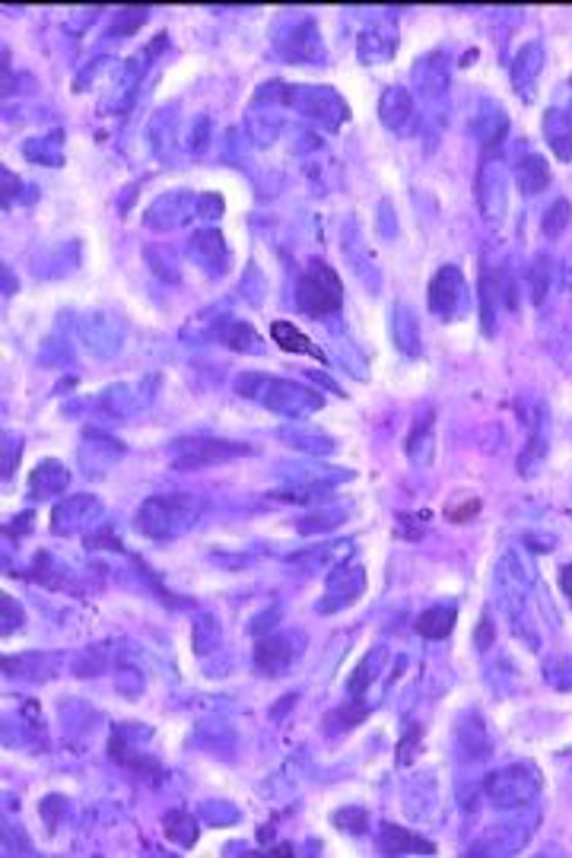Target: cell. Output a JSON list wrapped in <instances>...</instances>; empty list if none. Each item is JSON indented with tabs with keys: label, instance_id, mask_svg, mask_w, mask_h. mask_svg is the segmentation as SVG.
I'll use <instances>...</instances> for the list:
<instances>
[{
	"label": "cell",
	"instance_id": "1",
	"mask_svg": "<svg viewBox=\"0 0 572 858\" xmlns=\"http://www.w3.org/2000/svg\"><path fill=\"white\" fill-rule=\"evenodd\" d=\"M296 303H299V309L312 318H324V315H331V312H337L343 305L341 274H337L331 265H324V261H312V265L305 267L303 277H299Z\"/></svg>",
	"mask_w": 572,
	"mask_h": 858
},
{
	"label": "cell",
	"instance_id": "2",
	"mask_svg": "<svg viewBox=\"0 0 572 858\" xmlns=\"http://www.w3.org/2000/svg\"><path fill=\"white\" fill-rule=\"evenodd\" d=\"M375 843H379V852H385V855H408V852H414V855H420V852L423 855H436V843H427V839H420L417 833L404 830L398 824H381Z\"/></svg>",
	"mask_w": 572,
	"mask_h": 858
},
{
	"label": "cell",
	"instance_id": "3",
	"mask_svg": "<svg viewBox=\"0 0 572 858\" xmlns=\"http://www.w3.org/2000/svg\"><path fill=\"white\" fill-rule=\"evenodd\" d=\"M461 290H464V277H461L458 267H439L433 277V284H429V309L433 312H452L455 303L461 299Z\"/></svg>",
	"mask_w": 572,
	"mask_h": 858
},
{
	"label": "cell",
	"instance_id": "4",
	"mask_svg": "<svg viewBox=\"0 0 572 858\" xmlns=\"http://www.w3.org/2000/svg\"><path fill=\"white\" fill-rule=\"evenodd\" d=\"M188 449V458H178V468H201V464L211 462H223V458H236L245 455L248 445H236V443H204V439H191V443H178Z\"/></svg>",
	"mask_w": 572,
	"mask_h": 858
},
{
	"label": "cell",
	"instance_id": "5",
	"mask_svg": "<svg viewBox=\"0 0 572 858\" xmlns=\"http://www.w3.org/2000/svg\"><path fill=\"white\" fill-rule=\"evenodd\" d=\"M293 655H296V652H293V646H290V639H286V636L270 633V636H264V639H258L255 665L261 667V671H267V674H280L283 667L293 661Z\"/></svg>",
	"mask_w": 572,
	"mask_h": 858
},
{
	"label": "cell",
	"instance_id": "6",
	"mask_svg": "<svg viewBox=\"0 0 572 858\" xmlns=\"http://www.w3.org/2000/svg\"><path fill=\"white\" fill-rule=\"evenodd\" d=\"M270 337H274V343L280 347L283 353H305V357L322 359V350H318L315 343H312V337L305 334L303 328H296V324L283 322V318L270 324Z\"/></svg>",
	"mask_w": 572,
	"mask_h": 858
},
{
	"label": "cell",
	"instance_id": "7",
	"mask_svg": "<svg viewBox=\"0 0 572 858\" xmlns=\"http://www.w3.org/2000/svg\"><path fill=\"white\" fill-rule=\"evenodd\" d=\"M455 623H458V611L445 608V604H436V608H427L420 617H417L414 627L423 639H445V636L455 630Z\"/></svg>",
	"mask_w": 572,
	"mask_h": 858
},
{
	"label": "cell",
	"instance_id": "8",
	"mask_svg": "<svg viewBox=\"0 0 572 858\" xmlns=\"http://www.w3.org/2000/svg\"><path fill=\"white\" fill-rule=\"evenodd\" d=\"M163 830H165V836H169L172 843H178V845H194V843H198V836H201L198 820L191 817L188 811H169L163 817Z\"/></svg>",
	"mask_w": 572,
	"mask_h": 858
},
{
	"label": "cell",
	"instance_id": "9",
	"mask_svg": "<svg viewBox=\"0 0 572 858\" xmlns=\"http://www.w3.org/2000/svg\"><path fill=\"white\" fill-rule=\"evenodd\" d=\"M547 182H550V172H547V163L540 156H534V153H528V156H521L519 163V188L525 194H538L547 188Z\"/></svg>",
	"mask_w": 572,
	"mask_h": 858
},
{
	"label": "cell",
	"instance_id": "10",
	"mask_svg": "<svg viewBox=\"0 0 572 858\" xmlns=\"http://www.w3.org/2000/svg\"><path fill=\"white\" fill-rule=\"evenodd\" d=\"M108 751H112V757L118 760L121 766H127V769L150 772L153 779H159V776H163V769H159V766L153 763L150 757H144V753H137V751H134V747H127V741L121 738V734H115L112 744H108Z\"/></svg>",
	"mask_w": 572,
	"mask_h": 858
},
{
	"label": "cell",
	"instance_id": "11",
	"mask_svg": "<svg viewBox=\"0 0 572 858\" xmlns=\"http://www.w3.org/2000/svg\"><path fill=\"white\" fill-rule=\"evenodd\" d=\"M569 219H572V204H569V201H566V198L553 201V204L547 207V213H544V236H550V238L563 236V229L569 226Z\"/></svg>",
	"mask_w": 572,
	"mask_h": 858
},
{
	"label": "cell",
	"instance_id": "12",
	"mask_svg": "<svg viewBox=\"0 0 572 858\" xmlns=\"http://www.w3.org/2000/svg\"><path fill=\"white\" fill-rule=\"evenodd\" d=\"M481 496H461L458 502H452V506H445V518L452 525H467L474 518V515L481 512Z\"/></svg>",
	"mask_w": 572,
	"mask_h": 858
},
{
	"label": "cell",
	"instance_id": "13",
	"mask_svg": "<svg viewBox=\"0 0 572 858\" xmlns=\"http://www.w3.org/2000/svg\"><path fill=\"white\" fill-rule=\"evenodd\" d=\"M366 811L362 807H341V811L331 817V824L334 826H341V830H347V833H353V836H362L366 833Z\"/></svg>",
	"mask_w": 572,
	"mask_h": 858
},
{
	"label": "cell",
	"instance_id": "14",
	"mask_svg": "<svg viewBox=\"0 0 572 858\" xmlns=\"http://www.w3.org/2000/svg\"><path fill=\"white\" fill-rule=\"evenodd\" d=\"M490 642H493V623L483 617L481 627H477V646L481 648H490Z\"/></svg>",
	"mask_w": 572,
	"mask_h": 858
},
{
	"label": "cell",
	"instance_id": "15",
	"mask_svg": "<svg viewBox=\"0 0 572 858\" xmlns=\"http://www.w3.org/2000/svg\"><path fill=\"white\" fill-rule=\"evenodd\" d=\"M559 588H563V594L572 601V566H563V569H559Z\"/></svg>",
	"mask_w": 572,
	"mask_h": 858
},
{
	"label": "cell",
	"instance_id": "16",
	"mask_svg": "<svg viewBox=\"0 0 572 858\" xmlns=\"http://www.w3.org/2000/svg\"><path fill=\"white\" fill-rule=\"evenodd\" d=\"M274 855H293V845H277V849H270Z\"/></svg>",
	"mask_w": 572,
	"mask_h": 858
}]
</instances>
